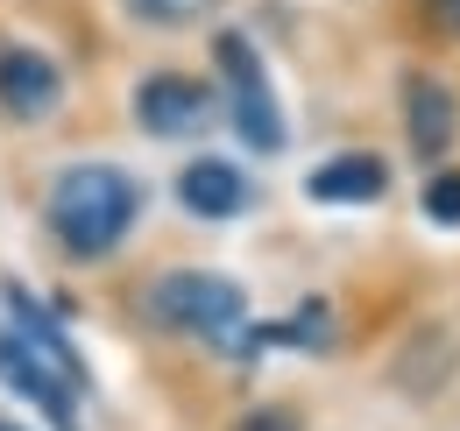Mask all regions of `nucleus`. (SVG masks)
Returning a JSON list of instances; mask_svg holds the SVG:
<instances>
[{"label":"nucleus","mask_w":460,"mask_h":431,"mask_svg":"<svg viewBox=\"0 0 460 431\" xmlns=\"http://www.w3.org/2000/svg\"><path fill=\"white\" fill-rule=\"evenodd\" d=\"M425 7H432V22H439L447 36H460V0H425Z\"/></svg>","instance_id":"ddd939ff"},{"label":"nucleus","mask_w":460,"mask_h":431,"mask_svg":"<svg viewBox=\"0 0 460 431\" xmlns=\"http://www.w3.org/2000/svg\"><path fill=\"white\" fill-rule=\"evenodd\" d=\"M213 64H220V85H227V113L234 128H241V142L255 149V156H277L284 149V107H277V85H270V71H262V57L248 36H234L220 29V43H213Z\"/></svg>","instance_id":"7ed1b4c3"},{"label":"nucleus","mask_w":460,"mask_h":431,"mask_svg":"<svg viewBox=\"0 0 460 431\" xmlns=\"http://www.w3.org/2000/svg\"><path fill=\"white\" fill-rule=\"evenodd\" d=\"M403 135L425 163H439L460 135V100L454 85H439L432 71H403Z\"/></svg>","instance_id":"423d86ee"},{"label":"nucleus","mask_w":460,"mask_h":431,"mask_svg":"<svg viewBox=\"0 0 460 431\" xmlns=\"http://www.w3.org/2000/svg\"><path fill=\"white\" fill-rule=\"evenodd\" d=\"M0 389H14L29 410H43V425H50V431H78V389H71V382H64L58 368L14 332V325L0 332Z\"/></svg>","instance_id":"39448f33"},{"label":"nucleus","mask_w":460,"mask_h":431,"mask_svg":"<svg viewBox=\"0 0 460 431\" xmlns=\"http://www.w3.org/2000/svg\"><path fill=\"white\" fill-rule=\"evenodd\" d=\"M234 431H305L297 425V410H284V403H270V410H248Z\"/></svg>","instance_id":"f8f14e48"},{"label":"nucleus","mask_w":460,"mask_h":431,"mask_svg":"<svg viewBox=\"0 0 460 431\" xmlns=\"http://www.w3.org/2000/svg\"><path fill=\"white\" fill-rule=\"evenodd\" d=\"M58 100H64V71L43 50H29V43L0 50V113L43 120V113H58Z\"/></svg>","instance_id":"0eeeda50"},{"label":"nucleus","mask_w":460,"mask_h":431,"mask_svg":"<svg viewBox=\"0 0 460 431\" xmlns=\"http://www.w3.org/2000/svg\"><path fill=\"white\" fill-rule=\"evenodd\" d=\"M383 191H390L383 156H333L305 177V198H319V206H376Z\"/></svg>","instance_id":"1a4fd4ad"},{"label":"nucleus","mask_w":460,"mask_h":431,"mask_svg":"<svg viewBox=\"0 0 460 431\" xmlns=\"http://www.w3.org/2000/svg\"><path fill=\"white\" fill-rule=\"evenodd\" d=\"M177 198H184V213L191 219H241L255 206V184L220 156H199L184 163V177H177Z\"/></svg>","instance_id":"6e6552de"},{"label":"nucleus","mask_w":460,"mask_h":431,"mask_svg":"<svg viewBox=\"0 0 460 431\" xmlns=\"http://www.w3.org/2000/svg\"><path fill=\"white\" fill-rule=\"evenodd\" d=\"M135 22H149V29H184V22H206L220 0H120Z\"/></svg>","instance_id":"9d476101"},{"label":"nucleus","mask_w":460,"mask_h":431,"mask_svg":"<svg viewBox=\"0 0 460 431\" xmlns=\"http://www.w3.org/2000/svg\"><path fill=\"white\" fill-rule=\"evenodd\" d=\"M0 431H29V425H7V418H0Z\"/></svg>","instance_id":"4468645a"},{"label":"nucleus","mask_w":460,"mask_h":431,"mask_svg":"<svg viewBox=\"0 0 460 431\" xmlns=\"http://www.w3.org/2000/svg\"><path fill=\"white\" fill-rule=\"evenodd\" d=\"M43 219H50V233H58L64 255L100 262V255H114L120 241L135 233V219H142V184H135L120 163H64L58 177H50Z\"/></svg>","instance_id":"f257e3e1"},{"label":"nucleus","mask_w":460,"mask_h":431,"mask_svg":"<svg viewBox=\"0 0 460 431\" xmlns=\"http://www.w3.org/2000/svg\"><path fill=\"white\" fill-rule=\"evenodd\" d=\"M142 312L164 325V332H184V339H199V347H220L234 361L255 354V319H248V297H241L234 276L171 269V276L149 283V304H142Z\"/></svg>","instance_id":"f03ea898"},{"label":"nucleus","mask_w":460,"mask_h":431,"mask_svg":"<svg viewBox=\"0 0 460 431\" xmlns=\"http://www.w3.org/2000/svg\"><path fill=\"white\" fill-rule=\"evenodd\" d=\"M425 219L432 226H460V170H439L425 184Z\"/></svg>","instance_id":"9b49d317"},{"label":"nucleus","mask_w":460,"mask_h":431,"mask_svg":"<svg viewBox=\"0 0 460 431\" xmlns=\"http://www.w3.org/2000/svg\"><path fill=\"white\" fill-rule=\"evenodd\" d=\"M135 120L149 135H164V142H191V135H206L220 120V92L206 78H191V71H149L135 85Z\"/></svg>","instance_id":"20e7f679"}]
</instances>
